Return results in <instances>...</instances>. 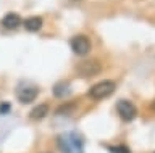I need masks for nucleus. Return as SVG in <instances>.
<instances>
[{
  "instance_id": "nucleus-1",
  "label": "nucleus",
  "mask_w": 155,
  "mask_h": 153,
  "mask_svg": "<svg viewBox=\"0 0 155 153\" xmlns=\"http://www.w3.org/2000/svg\"><path fill=\"white\" fill-rule=\"evenodd\" d=\"M104 69V66L97 58H89V60H82L74 66V73L76 76H79L82 79H89L99 76Z\"/></svg>"
},
{
  "instance_id": "nucleus-2",
  "label": "nucleus",
  "mask_w": 155,
  "mask_h": 153,
  "mask_svg": "<svg viewBox=\"0 0 155 153\" xmlns=\"http://www.w3.org/2000/svg\"><path fill=\"white\" fill-rule=\"evenodd\" d=\"M116 89V82L111 79H104L100 82L94 84L92 87L87 90V97L91 100H104L107 97H110Z\"/></svg>"
},
{
  "instance_id": "nucleus-3",
  "label": "nucleus",
  "mask_w": 155,
  "mask_h": 153,
  "mask_svg": "<svg viewBox=\"0 0 155 153\" xmlns=\"http://www.w3.org/2000/svg\"><path fill=\"white\" fill-rule=\"evenodd\" d=\"M70 47L73 50V53H76L78 56H84L91 52L92 49V44H91V39L84 34H76L71 37L70 40Z\"/></svg>"
},
{
  "instance_id": "nucleus-4",
  "label": "nucleus",
  "mask_w": 155,
  "mask_h": 153,
  "mask_svg": "<svg viewBox=\"0 0 155 153\" xmlns=\"http://www.w3.org/2000/svg\"><path fill=\"white\" fill-rule=\"evenodd\" d=\"M116 113H118V116L123 121H133L137 116V108H136V105L133 102L123 98L116 102Z\"/></svg>"
},
{
  "instance_id": "nucleus-5",
  "label": "nucleus",
  "mask_w": 155,
  "mask_h": 153,
  "mask_svg": "<svg viewBox=\"0 0 155 153\" xmlns=\"http://www.w3.org/2000/svg\"><path fill=\"white\" fill-rule=\"evenodd\" d=\"M39 95V89L34 87V85H26V87H21L16 90V97L19 100V103L26 105V103H31L37 98Z\"/></svg>"
},
{
  "instance_id": "nucleus-6",
  "label": "nucleus",
  "mask_w": 155,
  "mask_h": 153,
  "mask_svg": "<svg viewBox=\"0 0 155 153\" xmlns=\"http://www.w3.org/2000/svg\"><path fill=\"white\" fill-rule=\"evenodd\" d=\"M23 24V20L19 18L18 13H7L2 18V26L5 29H18Z\"/></svg>"
},
{
  "instance_id": "nucleus-7",
  "label": "nucleus",
  "mask_w": 155,
  "mask_h": 153,
  "mask_svg": "<svg viewBox=\"0 0 155 153\" xmlns=\"http://www.w3.org/2000/svg\"><path fill=\"white\" fill-rule=\"evenodd\" d=\"M48 113H50V107H48L47 103H41V105H37V107H34V108L31 110L29 118L34 119V121H39V119H44V118H45Z\"/></svg>"
},
{
  "instance_id": "nucleus-8",
  "label": "nucleus",
  "mask_w": 155,
  "mask_h": 153,
  "mask_svg": "<svg viewBox=\"0 0 155 153\" xmlns=\"http://www.w3.org/2000/svg\"><path fill=\"white\" fill-rule=\"evenodd\" d=\"M42 24H44V20L41 16H29L23 21V26L26 27V31H29V32H37L42 27Z\"/></svg>"
},
{
  "instance_id": "nucleus-9",
  "label": "nucleus",
  "mask_w": 155,
  "mask_h": 153,
  "mask_svg": "<svg viewBox=\"0 0 155 153\" xmlns=\"http://www.w3.org/2000/svg\"><path fill=\"white\" fill-rule=\"evenodd\" d=\"M66 89H68V84L60 82V84H57L55 87H53V94H55V97H63V95L66 94Z\"/></svg>"
},
{
  "instance_id": "nucleus-10",
  "label": "nucleus",
  "mask_w": 155,
  "mask_h": 153,
  "mask_svg": "<svg viewBox=\"0 0 155 153\" xmlns=\"http://www.w3.org/2000/svg\"><path fill=\"white\" fill-rule=\"evenodd\" d=\"M110 153H131V150L126 145H116V147H108Z\"/></svg>"
},
{
  "instance_id": "nucleus-11",
  "label": "nucleus",
  "mask_w": 155,
  "mask_h": 153,
  "mask_svg": "<svg viewBox=\"0 0 155 153\" xmlns=\"http://www.w3.org/2000/svg\"><path fill=\"white\" fill-rule=\"evenodd\" d=\"M149 108H150V111H152V113H155V100H152V102H150Z\"/></svg>"
},
{
  "instance_id": "nucleus-12",
  "label": "nucleus",
  "mask_w": 155,
  "mask_h": 153,
  "mask_svg": "<svg viewBox=\"0 0 155 153\" xmlns=\"http://www.w3.org/2000/svg\"><path fill=\"white\" fill-rule=\"evenodd\" d=\"M42 153H50V151H42Z\"/></svg>"
},
{
  "instance_id": "nucleus-13",
  "label": "nucleus",
  "mask_w": 155,
  "mask_h": 153,
  "mask_svg": "<svg viewBox=\"0 0 155 153\" xmlns=\"http://www.w3.org/2000/svg\"><path fill=\"white\" fill-rule=\"evenodd\" d=\"M153 153H155V151H153Z\"/></svg>"
}]
</instances>
